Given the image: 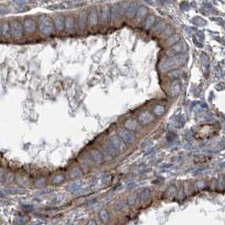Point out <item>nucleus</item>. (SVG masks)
Instances as JSON below:
<instances>
[{"label": "nucleus", "instance_id": "nucleus-20", "mask_svg": "<svg viewBox=\"0 0 225 225\" xmlns=\"http://www.w3.org/2000/svg\"><path fill=\"white\" fill-rule=\"evenodd\" d=\"M6 11H7V10H6L5 9H3H3H0V15H3V14H5Z\"/></svg>", "mask_w": 225, "mask_h": 225}, {"label": "nucleus", "instance_id": "nucleus-18", "mask_svg": "<svg viewBox=\"0 0 225 225\" xmlns=\"http://www.w3.org/2000/svg\"><path fill=\"white\" fill-rule=\"evenodd\" d=\"M79 184H80V183L75 182V184H73L72 185H69V186H70V190L74 191V190H77V189H78V186H79Z\"/></svg>", "mask_w": 225, "mask_h": 225}, {"label": "nucleus", "instance_id": "nucleus-7", "mask_svg": "<svg viewBox=\"0 0 225 225\" xmlns=\"http://www.w3.org/2000/svg\"><path fill=\"white\" fill-rule=\"evenodd\" d=\"M180 91V83L178 81H175L172 83L171 86H170V92H171V95L173 96H175L177 95Z\"/></svg>", "mask_w": 225, "mask_h": 225}, {"label": "nucleus", "instance_id": "nucleus-13", "mask_svg": "<svg viewBox=\"0 0 225 225\" xmlns=\"http://www.w3.org/2000/svg\"><path fill=\"white\" fill-rule=\"evenodd\" d=\"M80 174H81V171H80V169L77 168H74V169L72 170V172L70 173V176H71L72 178L77 177V176H79Z\"/></svg>", "mask_w": 225, "mask_h": 225}, {"label": "nucleus", "instance_id": "nucleus-8", "mask_svg": "<svg viewBox=\"0 0 225 225\" xmlns=\"http://www.w3.org/2000/svg\"><path fill=\"white\" fill-rule=\"evenodd\" d=\"M110 144L115 147L116 149H121L122 148V142L121 140L118 137V136H113L110 138Z\"/></svg>", "mask_w": 225, "mask_h": 225}, {"label": "nucleus", "instance_id": "nucleus-15", "mask_svg": "<svg viewBox=\"0 0 225 225\" xmlns=\"http://www.w3.org/2000/svg\"><path fill=\"white\" fill-rule=\"evenodd\" d=\"M115 207H116L118 210H121V209H123L124 207V202L123 200H120V201H118V202L115 203Z\"/></svg>", "mask_w": 225, "mask_h": 225}, {"label": "nucleus", "instance_id": "nucleus-10", "mask_svg": "<svg viewBox=\"0 0 225 225\" xmlns=\"http://www.w3.org/2000/svg\"><path fill=\"white\" fill-rule=\"evenodd\" d=\"M99 216H100V218L102 219L103 222L107 221V219L109 218V215H108V213H107V212L106 210H102V211H101Z\"/></svg>", "mask_w": 225, "mask_h": 225}, {"label": "nucleus", "instance_id": "nucleus-2", "mask_svg": "<svg viewBox=\"0 0 225 225\" xmlns=\"http://www.w3.org/2000/svg\"><path fill=\"white\" fill-rule=\"evenodd\" d=\"M11 31L14 37H21L22 35V27H21V24L17 21L13 22L11 24Z\"/></svg>", "mask_w": 225, "mask_h": 225}, {"label": "nucleus", "instance_id": "nucleus-4", "mask_svg": "<svg viewBox=\"0 0 225 225\" xmlns=\"http://www.w3.org/2000/svg\"><path fill=\"white\" fill-rule=\"evenodd\" d=\"M139 120H140L142 124H147L153 120V117L149 112H144L140 115Z\"/></svg>", "mask_w": 225, "mask_h": 225}, {"label": "nucleus", "instance_id": "nucleus-5", "mask_svg": "<svg viewBox=\"0 0 225 225\" xmlns=\"http://www.w3.org/2000/svg\"><path fill=\"white\" fill-rule=\"evenodd\" d=\"M91 158L95 163H102V160H103L102 154L97 150H93L91 152Z\"/></svg>", "mask_w": 225, "mask_h": 225}, {"label": "nucleus", "instance_id": "nucleus-3", "mask_svg": "<svg viewBox=\"0 0 225 225\" xmlns=\"http://www.w3.org/2000/svg\"><path fill=\"white\" fill-rule=\"evenodd\" d=\"M124 125L128 129V130H130V131H136V130H139V124L137 123V121L136 120H133V119L127 120L125 121Z\"/></svg>", "mask_w": 225, "mask_h": 225}, {"label": "nucleus", "instance_id": "nucleus-17", "mask_svg": "<svg viewBox=\"0 0 225 225\" xmlns=\"http://www.w3.org/2000/svg\"><path fill=\"white\" fill-rule=\"evenodd\" d=\"M63 180V176H62V175H59L58 177H56L54 180H53V184H59V183H60V182H62Z\"/></svg>", "mask_w": 225, "mask_h": 225}, {"label": "nucleus", "instance_id": "nucleus-11", "mask_svg": "<svg viewBox=\"0 0 225 225\" xmlns=\"http://www.w3.org/2000/svg\"><path fill=\"white\" fill-rule=\"evenodd\" d=\"M25 29H26V31H29V32H31L33 30H34V25H33V22L31 21H25Z\"/></svg>", "mask_w": 225, "mask_h": 225}, {"label": "nucleus", "instance_id": "nucleus-19", "mask_svg": "<svg viewBox=\"0 0 225 225\" xmlns=\"http://www.w3.org/2000/svg\"><path fill=\"white\" fill-rule=\"evenodd\" d=\"M136 203V199H135V197H130L129 198V200H128V204L129 205H134Z\"/></svg>", "mask_w": 225, "mask_h": 225}, {"label": "nucleus", "instance_id": "nucleus-12", "mask_svg": "<svg viewBox=\"0 0 225 225\" xmlns=\"http://www.w3.org/2000/svg\"><path fill=\"white\" fill-rule=\"evenodd\" d=\"M154 112L157 115H162L164 113V107L161 105H158L155 109H154Z\"/></svg>", "mask_w": 225, "mask_h": 225}, {"label": "nucleus", "instance_id": "nucleus-16", "mask_svg": "<svg viewBox=\"0 0 225 225\" xmlns=\"http://www.w3.org/2000/svg\"><path fill=\"white\" fill-rule=\"evenodd\" d=\"M9 24L8 23H3L2 25V31L4 36H7V31H9Z\"/></svg>", "mask_w": 225, "mask_h": 225}, {"label": "nucleus", "instance_id": "nucleus-1", "mask_svg": "<svg viewBox=\"0 0 225 225\" xmlns=\"http://www.w3.org/2000/svg\"><path fill=\"white\" fill-rule=\"evenodd\" d=\"M120 137L125 143L132 144L136 141L135 135L130 130H124L120 133Z\"/></svg>", "mask_w": 225, "mask_h": 225}, {"label": "nucleus", "instance_id": "nucleus-6", "mask_svg": "<svg viewBox=\"0 0 225 225\" xmlns=\"http://www.w3.org/2000/svg\"><path fill=\"white\" fill-rule=\"evenodd\" d=\"M103 149L113 158L116 157L118 155V149H116L115 147H114L111 144L110 145H104L103 146Z\"/></svg>", "mask_w": 225, "mask_h": 225}, {"label": "nucleus", "instance_id": "nucleus-9", "mask_svg": "<svg viewBox=\"0 0 225 225\" xmlns=\"http://www.w3.org/2000/svg\"><path fill=\"white\" fill-rule=\"evenodd\" d=\"M183 72L182 70H175V71H171L170 73H168V76L173 77V78H180V76H182Z\"/></svg>", "mask_w": 225, "mask_h": 225}, {"label": "nucleus", "instance_id": "nucleus-14", "mask_svg": "<svg viewBox=\"0 0 225 225\" xmlns=\"http://www.w3.org/2000/svg\"><path fill=\"white\" fill-rule=\"evenodd\" d=\"M149 196H150V191L148 190H145L142 193V195H141L142 200H146V199L149 198Z\"/></svg>", "mask_w": 225, "mask_h": 225}]
</instances>
